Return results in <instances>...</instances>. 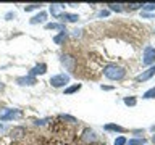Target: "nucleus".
Listing matches in <instances>:
<instances>
[{
	"instance_id": "nucleus-15",
	"label": "nucleus",
	"mask_w": 155,
	"mask_h": 145,
	"mask_svg": "<svg viewBox=\"0 0 155 145\" xmlns=\"http://www.w3.org/2000/svg\"><path fill=\"white\" fill-rule=\"evenodd\" d=\"M45 29H60V31H65V26L60 23H48V24H45Z\"/></svg>"
},
{
	"instance_id": "nucleus-13",
	"label": "nucleus",
	"mask_w": 155,
	"mask_h": 145,
	"mask_svg": "<svg viewBox=\"0 0 155 145\" xmlns=\"http://www.w3.org/2000/svg\"><path fill=\"white\" fill-rule=\"evenodd\" d=\"M65 39H66V31H61L60 34H58V36H55V37H53V42L60 45V44H61L63 40H65Z\"/></svg>"
},
{
	"instance_id": "nucleus-23",
	"label": "nucleus",
	"mask_w": 155,
	"mask_h": 145,
	"mask_svg": "<svg viewBox=\"0 0 155 145\" xmlns=\"http://www.w3.org/2000/svg\"><path fill=\"white\" fill-rule=\"evenodd\" d=\"M41 5H37V3H32V5H28V7H24V10L26 11H31V10H37Z\"/></svg>"
},
{
	"instance_id": "nucleus-24",
	"label": "nucleus",
	"mask_w": 155,
	"mask_h": 145,
	"mask_svg": "<svg viewBox=\"0 0 155 145\" xmlns=\"http://www.w3.org/2000/svg\"><path fill=\"white\" fill-rule=\"evenodd\" d=\"M142 10H155V3H142Z\"/></svg>"
},
{
	"instance_id": "nucleus-11",
	"label": "nucleus",
	"mask_w": 155,
	"mask_h": 145,
	"mask_svg": "<svg viewBox=\"0 0 155 145\" xmlns=\"http://www.w3.org/2000/svg\"><path fill=\"white\" fill-rule=\"evenodd\" d=\"M63 8V5L61 3H53L52 5V7H50V13L53 14V16H55V18H60V10Z\"/></svg>"
},
{
	"instance_id": "nucleus-3",
	"label": "nucleus",
	"mask_w": 155,
	"mask_h": 145,
	"mask_svg": "<svg viewBox=\"0 0 155 145\" xmlns=\"http://www.w3.org/2000/svg\"><path fill=\"white\" fill-rule=\"evenodd\" d=\"M68 82H70V76L65 74V72H61V74H55V76L50 77V84L53 87H63V85H66Z\"/></svg>"
},
{
	"instance_id": "nucleus-2",
	"label": "nucleus",
	"mask_w": 155,
	"mask_h": 145,
	"mask_svg": "<svg viewBox=\"0 0 155 145\" xmlns=\"http://www.w3.org/2000/svg\"><path fill=\"white\" fill-rule=\"evenodd\" d=\"M23 113L19 110H13V108H3L0 110V121H12V119H18L21 118Z\"/></svg>"
},
{
	"instance_id": "nucleus-10",
	"label": "nucleus",
	"mask_w": 155,
	"mask_h": 145,
	"mask_svg": "<svg viewBox=\"0 0 155 145\" xmlns=\"http://www.w3.org/2000/svg\"><path fill=\"white\" fill-rule=\"evenodd\" d=\"M47 19V13L45 11H41L39 14H36L34 18H31V24H37V23H44Z\"/></svg>"
},
{
	"instance_id": "nucleus-28",
	"label": "nucleus",
	"mask_w": 155,
	"mask_h": 145,
	"mask_svg": "<svg viewBox=\"0 0 155 145\" xmlns=\"http://www.w3.org/2000/svg\"><path fill=\"white\" fill-rule=\"evenodd\" d=\"M3 89V84H2V82H0V90H2Z\"/></svg>"
},
{
	"instance_id": "nucleus-27",
	"label": "nucleus",
	"mask_w": 155,
	"mask_h": 145,
	"mask_svg": "<svg viewBox=\"0 0 155 145\" xmlns=\"http://www.w3.org/2000/svg\"><path fill=\"white\" fill-rule=\"evenodd\" d=\"M107 14H108V11L105 10V11H100V13H99V16H107Z\"/></svg>"
},
{
	"instance_id": "nucleus-6",
	"label": "nucleus",
	"mask_w": 155,
	"mask_h": 145,
	"mask_svg": "<svg viewBox=\"0 0 155 145\" xmlns=\"http://www.w3.org/2000/svg\"><path fill=\"white\" fill-rule=\"evenodd\" d=\"M82 142H86V143H91V142H95L97 140V135H95V132L92 129H86L84 132H82Z\"/></svg>"
},
{
	"instance_id": "nucleus-17",
	"label": "nucleus",
	"mask_w": 155,
	"mask_h": 145,
	"mask_svg": "<svg viewBox=\"0 0 155 145\" xmlns=\"http://www.w3.org/2000/svg\"><path fill=\"white\" fill-rule=\"evenodd\" d=\"M79 89H81V84H74V85H71V87H68V89H65V94H66V95L74 94V92L79 90Z\"/></svg>"
},
{
	"instance_id": "nucleus-7",
	"label": "nucleus",
	"mask_w": 155,
	"mask_h": 145,
	"mask_svg": "<svg viewBox=\"0 0 155 145\" xmlns=\"http://www.w3.org/2000/svg\"><path fill=\"white\" fill-rule=\"evenodd\" d=\"M16 82L19 85H34L37 81H36V77H34V76H23V77H18Z\"/></svg>"
},
{
	"instance_id": "nucleus-4",
	"label": "nucleus",
	"mask_w": 155,
	"mask_h": 145,
	"mask_svg": "<svg viewBox=\"0 0 155 145\" xmlns=\"http://www.w3.org/2000/svg\"><path fill=\"white\" fill-rule=\"evenodd\" d=\"M142 63L144 65H152V63H155V47H145Z\"/></svg>"
},
{
	"instance_id": "nucleus-19",
	"label": "nucleus",
	"mask_w": 155,
	"mask_h": 145,
	"mask_svg": "<svg viewBox=\"0 0 155 145\" xmlns=\"http://www.w3.org/2000/svg\"><path fill=\"white\" fill-rule=\"evenodd\" d=\"M108 7H110L111 11H121V10H123V5L121 3H110Z\"/></svg>"
},
{
	"instance_id": "nucleus-22",
	"label": "nucleus",
	"mask_w": 155,
	"mask_h": 145,
	"mask_svg": "<svg viewBox=\"0 0 155 145\" xmlns=\"http://www.w3.org/2000/svg\"><path fill=\"white\" fill-rule=\"evenodd\" d=\"M58 118H60L61 121H70V123H76V119L73 118V116H68V114H60Z\"/></svg>"
},
{
	"instance_id": "nucleus-16",
	"label": "nucleus",
	"mask_w": 155,
	"mask_h": 145,
	"mask_svg": "<svg viewBox=\"0 0 155 145\" xmlns=\"http://www.w3.org/2000/svg\"><path fill=\"white\" fill-rule=\"evenodd\" d=\"M105 129H107V130H116V132H124V127L116 126V124H107Z\"/></svg>"
},
{
	"instance_id": "nucleus-8",
	"label": "nucleus",
	"mask_w": 155,
	"mask_h": 145,
	"mask_svg": "<svg viewBox=\"0 0 155 145\" xmlns=\"http://www.w3.org/2000/svg\"><path fill=\"white\" fill-rule=\"evenodd\" d=\"M45 71H47V65L45 63H41V65H37V66H34L31 72H29V76H36V74H45Z\"/></svg>"
},
{
	"instance_id": "nucleus-1",
	"label": "nucleus",
	"mask_w": 155,
	"mask_h": 145,
	"mask_svg": "<svg viewBox=\"0 0 155 145\" xmlns=\"http://www.w3.org/2000/svg\"><path fill=\"white\" fill-rule=\"evenodd\" d=\"M104 74L111 81H121L126 76V69L118 65H107L104 68Z\"/></svg>"
},
{
	"instance_id": "nucleus-21",
	"label": "nucleus",
	"mask_w": 155,
	"mask_h": 145,
	"mask_svg": "<svg viewBox=\"0 0 155 145\" xmlns=\"http://www.w3.org/2000/svg\"><path fill=\"white\" fill-rule=\"evenodd\" d=\"M144 98H155V87H152L150 90H147L144 94Z\"/></svg>"
},
{
	"instance_id": "nucleus-14",
	"label": "nucleus",
	"mask_w": 155,
	"mask_h": 145,
	"mask_svg": "<svg viewBox=\"0 0 155 145\" xmlns=\"http://www.w3.org/2000/svg\"><path fill=\"white\" fill-rule=\"evenodd\" d=\"M73 61H74V58H71V56H68V55H65V56H61V63L63 65H66L68 68H73Z\"/></svg>"
},
{
	"instance_id": "nucleus-20",
	"label": "nucleus",
	"mask_w": 155,
	"mask_h": 145,
	"mask_svg": "<svg viewBox=\"0 0 155 145\" xmlns=\"http://www.w3.org/2000/svg\"><path fill=\"white\" fill-rule=\"evenodd\" d=\"M124 103L128 105V106H134L136 103H137V100H136L134 97H126V98H124Z\"/></svg>"
},
{
	"instance_id": "nucleus-18",
	"label": "nucleus",
	"mask_w": 155,
	"mask_h": 145,
	"mask_svg": "<svg viewBox=\"0 0 155 145\" xmlns=\"http://www.w3.org/2000/svg\"><path fill=\"white\" fill-rule=\"evenodd\" d=\"M145 142V139H131V140H126L128 145H142Z\"/></svg>"
},
{
	"instance_id": "nucleus-5",
	"label": "nucleus",
	"mask_w": 155,
	"mask_h": 145,
	"mask_svg": "<svg viewBox=\"0 0 155 145\" xmlns=\"http://www.w3.org/2000/svg\"><path fill=\"white\" fill-rule=\"evenodd\" d=\"M155 74V66H150L147 71H144L142 74H139V76H136V81L137 82H144V81H149L150 77H152Z\"/></svg>"
},
{
	"instance_id": "nucleus-12",
	"label": "nucleus",
	"mask_w": 155,
	"mask_h": 145,
	"mask_svg": "<svg viewBox=\"0 0 155 145\" xmlns=\"http://www.w3.org/2000/svg\"><path fill=\"white\" fill-rule=\"evenodd\" d=\"M23 135H26V129L24 127H15L12 130V137H15V139H19V137H23Z\"/></svg>"
},
{
	"instance_id": "nucleus-25",
	"label": "nucleus",
	"mask_w": 155,
	"mask_h": 145,
	"mask_svg": "<svg viewBox=\"0 0 155 145\" xmlns=\"http://www.w3.org/2000/svg\"><path fill=\"white\" fill-rule=\"evenodd\" d=\"M124 143H126V139H124V137L115 139V145H124Z\"/></svg>"
},
{
	"instance_id": "nucleus-29",
	"label": "nucleus",
	"mask_w": 155,
	"mask_h": 145,
	"mask_svg": "<svg viewBox=\"0 0 155 145\" xmlns=\"http://www.w3.org/2000/svg\"><path fill=\"white\" fill-rule=\"evenodd\" d=\"M152 140H153V143H155V135H153V137H152Z\"/></svg>"
},
{
	"instance_id": "nucleus-26",
	"label": "nucleus",
	"mask_w": 155,
	"mask_h": 145,
	"mask_svg": "<svg viewBox=\"0 0 155 145\" xmlns=\"http://www.w3.org/2000/svg\"><path fill=\"white\" fill-rule=\"evenodd\" d=\"M129 7H131V8H133V10H136V8H139V7H142V3H131V5H129Z\"/></svg>"
},
{
	"instance_id": "nucleus-9",
	"label": "nucleus",
	"mask_w": 155,
	"mask_h": 145,
	"mask_svg": "<svg viewBox=\"0 0 155 145\" xmlns=\"http://www.w3.org/2000/svg\"><path fill=\"white\" fill-rule=\"evenodd\" d=\"M60 18L63 19V21H68V23H74V21H78V19H79V16H78V14H73V13H61Z\"/></svg>"
}]
</instances>
